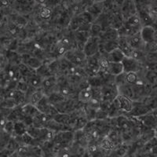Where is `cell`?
Here are the masks:
<instances>
[{"label":"cell","instance_id":"23","mask_svg":"<svg viewBox=\"0 0 157 157\" xmlns=\"http://www.w3.org/2000/svg\"><path fill=\"white\" fill-rule=\"evenodd\" d=\"M52 15V11L48 7H43L39 11V16L43 19H49Z\"/></svg>","mask_w":157,"mask_h":157},{"label":"cell","instance_id":"17","mask_svg":"<svg viewBox=\"0 0 157 157\" xmlns=\"http://www.w3.org/2000/svg\"><path fill=\"white\" fill-rule=\"evenodd\" d=\"M138 17L140 18L142 27H144V26H152L154 23L153 19H152V17L150 16L149 13L147 11H145V10H141L139 11Z\"/></svg>","mask_w":157,"mask_h":157},{"label":"cell","instance_id":"11","mask_svg":"<svg viewBox=\"0 0 157 157\" xmlns=\"http://www.w3.org/2000/svg\"><path fill=\"white\" fill-rule=\"evenodd\" d=\"M151 111V109L148 107L146 105L144 104H134V108H133L132 111L130 112V116L133 117H140V116H145V115L149 113Z\"/></svg>","mask_w":157,"mask_h":157},{"label":"cell","instance_id":"24","mask_svg":"<svg viewBox=\"0 0 157 157\" xmlns=\"http://www.w3.org/2000/svg\"><path fill=\"white\" fill-rule=\"evenodd\" d=\"M3 129L6 134H11L13 133H14V122L8 120L3 127Z\"/></svg>","mask_w":157,"mask_h":157},{"label":"cell","instance_id":"7","mask_svg":"<svg viewBox=\"0 0 157 157\" xmlns=\"http://www.w3.org/2000/svg\"><path fill=\"white\" fill-rule=\"evenodd\" d=\"M127 41H128L129 44L133 50H145V43L141 39V34L137 33L133 36H127Z\"/></svg>","mask_w":157,"mask_h":157},{"label":"cell","instance_id":"12","mask_svg":"<svg viewBox=\"0 0 157 157\" xmlns=\"http://www.w3.org/2000/svg\"><path fill=\"white\" fill-rule=\"evenodd\" d=\"M126 55L119 47L106 54V57L109 62L120 63L125 58Z\"/></svg>","mask_w":157,"mask_h":157},{"label":"cell","instance_id":"15","mask_svg":"<svg viewBox=\"0 0 157 157\" xmlns=\"http://www.w3.org/2000/svg\"><path fill=\"white\" fill-rule=\"evenodd\" d=\"M118 91H119V94L127 97L132 100L134 98V91L133 85H130L129 83L123 84L122 86H118Z\"/></svg>","mask_w":157,"mask_h":157},{"label":"cell","instance_id":"25","mask_svg":"<svg viewBox=\"0 0 157 157\" xmlns=\"http://www.w3.org/2000/svg\"><path fill=\"white\" fill-rule=\"evenodd\" d=\"M105 1V0H92L94 3H102Z\"/></svg>","mask_w":157,"mask_h":157},{"label":"cell","instance_id":"5","mask_svg":"<svg viewBox=\"0 0 157 157\" xmlns=\"http://www.w3.org/2000/svg\"><path fill=\"white\" fill-rule=\"evenodd\" d=\"M56 87H57V78L55 75H50L43 78L41 89L47 96L51 94L53 92H55Z\"/></svg>","mask_w":157,"mask_h":157},{"label":"cell","instance_id":"18","mask_svg":"<svg viewBox=\"0 0 157 157\" xmlns=\"http://www.w3.org/2000/svg\"><path fill=\"white\" fill-rule=\"evenodd\" d=\"M25 64L28 67L31 68L32 69H35L36 71L43 65V62L39 58H36V57H30V56H29L27 61H26Z\"/></svg>","mask_w":157,"mask_h":157},{"label":"cell","instance_id":"14","mask_svg":"<svg viewBox=\"0 0 157 157\" xmlns=\"http://www.w3.org/2000/svg\"><path fill=\"white\" fill-rule=\"evenodd\" d=\"M118 45H119V48L123 52V54H125L126 57H131L132 53L134 50L132 47H130L127 41V37H120L118 40Z\"/></svg>","mask_w":157,"mask_h":157},{"label":"cell","instance_id":"19","mask_svg":"<svg viewBox=\"0 0 157 157\" xmlns=\"http://www.w3.org/2000/svg\"><path fill=\"white\" fill-rule=\"evenodd\" d=\"M28 127L23 121H19L14 123V134L18 137L24 135L27 133Z\"/></svg>","mask_w":157,"mask_h":157},{"label":"cell","instance_id":"3","mask_svg":"<svg viewBox=\"0 0 157 157\" xmlns=\"http://www.w3.org/2000/svg\"><path fill=\"white\" fill-rule=\"evenodd\" d=\"M123 66V72H136L138 73L141 70V62L132 57H125L122 61Z\"/></svg>","mask_w":157,"mask_h":157},{"label":"cell","instance_id":"2","mask_svg":"<svg viewBox=\"0 0 157 157\" xmlns=\"http://www.w3.org/2000/svg\"><path fill=\"white\" fill-rule=\"evenodd\" d=\"M82 50L87 57H92V56L99 54L101 51L100 38L90 36L84 45Z\"/></svg>","mask_w":157,"mask_h":157},{"label":"cell","instance_id":"8","mask_svg":"<svg viewBox=\"0 0 157 157\" xmlns=\"http://www.w3.org/2000/svg\"><path fill=\"white\" fill-rule=\"evenodd\" d=\"M139 120L140 123L142 124V126H145V127H148L149 129H153L155 130L157 127V116L151 113L145 115V116H140V117H136Z\"/></svg>","mask_w":157,"mask_h":157},{"label":"cell","instance_id":"10","mask_svg":"<svg viewBox=\"0 0 157 157\" xmlns=\"http://www.w3.org/2000/svg\"><path fill=\"white\" fill-rule=\"evenodd\" d=\"M99 38H100L101 43H104V42L118 40L120 36H119L118 31L116 29L109 27L102 32L101 35Z\"/></svg>","mask_w":157,"mask_h":157},{"label":"cell","instance_id":"13","mask_svg":"<svg viewBox=\"0 0 157 157\" xmlns=\"http://www.w3.org/2000/svg\"><path fill=\"white\" fill-rule=\"evenodd\" d=\"M105 72L113 76H117L123 73V66L122 62H109Z\"/></svg>","mask_w":157,"mask_h":157},{"label":"cell","instance_id":"26","mask_svg":"<svg viewBox=\"0 0 157 157\" xmlns=\"http://www.w3.org/2000/svg\"><path fill=\"white\" fill-rule=\"evenodd\" d=\"M2 18V14H1V13H0V19Z\"/></svg>","mask_w":157,"mask_h":157},{"label":"cell","instance_id":"21","mask_svg":"<svg viewBox=\"0 0 157 157\" xmlns=\"http://www.w3.org/2000/svg\"><path fill=\"white\" fill-rule=\"evenodd\" d=\"M126 74V81L127 83L130 85H134L139 82V78H138V73L136 72H129Z\"/></svg>","mask_w":157,"mask_h":157},{"label":"cell","instance_id":"22","mask_svg":"<svg viewBox=\"0 0 157 157\" xmlns=\"http://www.w3.org/2000/svg\"><path fill=\"white\" fill-rule=\"evenodd\" d=\"M145 61L150 63V64H156L157 52H148V53H146Z\"/></svg>","mask_w":157,"mask_h":157},{"label":"cell","instance_id":"4","mask_svg":"<svg viewBox=\"0 0 157 157\" xmlns=\"http://www.w3.org/2000/svg\"><path fill=\"white\" fill-rule=\"evenodd\" d=\"M115 101L121 112L130 113L134 108V101L123 95L119 94L116 97Z\"/></svg>","mask_w":157,"mask_h":157},{"label":"cell","instance_id":"16","mask_svg":"<svg viewBox=\"0 0 157 157\" xmlns=\"http://www.w3.org/2000/svg\"><path fill=\"white\" fill-rule=\"evenodd\" d=\"M45 95L46 94H45L44 92H43V90H42L41 88L35 90L33 91V93L29 97V101H28L27 103H29L31 104V105H33L36 106V105L39 103V101L41 100Z\"/></svg>","mask_w":157,"mask_h":157},{"label":"cell","instance_id":"9","mask_svg":"<svg viewBox=\"0 0 157 157\" xmlns=\"http://www.w3.org/2000/svg\"><path fill=\"white\" fill-rule=\"evenodd\" d=\"M93 88L88 84L79 90L78 94V101L85 105V104H87L93 98Z\"/></svg>","mask_w":157,"mask_h":157},{"label":"cell","instance_id":"20","mask_svg":"<svg viewBox=\"0 0 157 157\" xmlns=\"http://www.w3.org/2000/svg\"><path fill=\"white\" fill-rule=\"evenodd\" d=\"M119 40V39H118ZM118 40H113V41H108L101 43V45H102V48L104 51L105 52V54H108L112 50L118 48L119 45H118Z\"/></svg>","mask_w":157,"mask_h":157},{"label":"cell","instance_id":"6","mask_svg":"<svg viewBox=\"0 0 157 157\" xmlns=\"http://www.w3.org/2000/svg\"><path fill=\"white\" fill-rule=\"evenodd\" d=\"M140 34L145 44H148L155 41L156 31L153 26H144L141 28Z\"/></svg>","mask_w":157,"mask_h":157},{"label":"cell","instance_id":"1","mask_svg":"<svg viewBox=\"0 0 157 157\" xmlns=\"http://www.w3.org/2000/svg\"><path fill=\"white\" fill-rule=\"evenodd\" d=\"M63 57L67 59L70 63L75 66L83 68L85 67L87 61V57L84 54L83 50L81 49H71L64 54Z\"/></svg>","mask_w":157,"mask_h":157}]
</instances>
